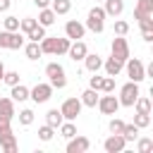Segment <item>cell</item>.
Masks as SVG:
<instances>
[{
	"instance_id": "9a60e30c",
	"label": "cell",
	"mask_w": 153,
	"mask_h": 153,
	"mask_svg": "<svg viewBox=\"0 0 153 153\" xmlns=\"http://www.w3.org/2000/svg\"><path fill=\"white\" fill-rule=\"evenodd\" d=\"M105 2V17H120L124 12V0H103Z\"/></svg>"
},
{
	"instance_id": "7c38bea8",
	"label": "cell",
	"mask_w": 153,
	"mask_h": 153,
	"mask_svg": "<svg viewBox=\"0 0 153 153\" xmlns=\"http://www.w3.org/2000/svg\"><path fill=\"white\" fill-rule=\"evenodd\" d=\"M91 148V141L86 139V136H72V139H67V153H84V151H88Z\"/></svg>"
},
{
	"instance_id": "e575fe53",
	"label": "cell",
	"mask_w": 153,
	"mask_h": 153,
	"mask_svg": "<svg viewBox=\"0 0 153 153\" xmlns=\"http://www.w3.org/2000/svg\"><path fill=\"white\" fill-rule=\"evenodd\" d=\"M53 136H55V129H53L50 124H43V127L38 129V139H41V141H50Z\"/></svg>"
},
{
	"instance_id": "ba28073f",
	"label": "cell",
	"mask_w": 153,
	"mask_h": 153,
	"mask_svg": "<svg viewBox=\"0 0 153 153\" xmlns=\"http://www.w3.org/2000/svg\"><path fill=\"white\" fill-rule=\"evenodd\" d=\"M98 110L103 112V115H115L117 110H120V100L112 96V93H105V96H98Z\"/></svg>"
},
{
	"instance_id": "b9f144b4",
	"label": "cell",
	"mask_w": 153,
	"mask_h": 153,
	"mask_svg": "<svg viewBox=\"0 0 153 153\" xmlns=\"http://www.w3.org/2000/svg\"><path fill=\"white\" fill-rule=\"evenodd\" d=\"M100 84H103V76H98V74L93 72V76L88 79V88H96V91H100Z\"/></svg>"
},
{
	"instance_id": "8992f818",
	"label": "cell",
	"mask_w": 153,
	"mask_h": 153,
	"mask_svg": "<svg viewBox=\"0 0 153 153\" xmlns=\"http://www.w3.org/2000/svg\"><path fill=\"white\" fill-rule=\"evenodd\" d=\"M53 86L50 84H36L33 88H29V98L33 100V103H48L50 98H53Z\"/></svg>"
},
{
	"instance_id": "5b68a950",
	"label": "cell",
	"mask_w": 153,
	"mask_h": 153,
	"mask_svg": "<svg viewBox=\"0 0 153 153\" xmlns=\"http://www.w3.org/2000/svg\"><path fill=\"white\" fill-rule=\"evenodd\" d=\"M136 98H139V84H136V81H129V84H124V86L120 88V98H117L120 105L131 108Z\"/></svg>"
},
{
	"instance_id": "9c48e42d",
	"label": "cell",
	"mask_w": 153,
	"mask_h": 153,
	"mask_svg": "<svg viewBox=\"0 0 153 153\" xmlns=\"http://www.w3.org/2000/svg\"><path fill=\"white\" fill-rule=\"evenodd\" d=\"M81 100L79 98H67L62 105H60V112H62V117L65 120H76V115L81 112Z\"/></svg>"
},
{
	"instance_id": "8fae6325",
	"label": "cell",
	"mask_w": 153,
	"mask_h": 153,
	"mask_svg": "<svg viewBox=\"0 0 153 153\" xmlns=\"http://www.w3.org/2000/svg\"><path fill=\"white\" fill-rule=\"evenodd\" d=\"M84 33H86V26L79 24L76 19H69V22L65 24V36H67L69 41H79V38H84Z\"/></svg>"
},
{
	"instance_id": "603a6c76",
	"label": "cell",
	"mask_w": 153,
	"mask_h": 153,
	"mask_svg": "<svg viewBox=\"0 0 153 153\" xmlns=\"http://www.w3.org/2000/svg\"><path fill=\"white\" fill-rule=\"evenodd\" d=\"M10 98H12L14 103H17V100L22 103V100H26V98H29V88H26L24 84H14V86H12V93H10Z\"/></svg>"
},
{
	"instance_id": "ac0fdd59",
	"label": "cell",
	"mask_w": 153,
	"mask_h": 153,
	"mask_svg": "<svg viewBox=\"0 0 153 153\" xmlns=\"http://www.w3.org/2000/svg\"><path fill=\"white\" fill-rule=\"evenodd\" d=\"M14 115H17V112H14V100H12V98H0V117L12 122Z\"/></svg>"
},
{
	"instance_id": "60d3db41",
	"label": "cell",
	"mask_w": 153,
	"mask_h": 153,
	"mask_svg": "<svg viewBox=\"0 0 153 153\" xmlns=\"http://www.w3.org/2000/svg\"><path fill=\"white\" fill-rule=\"evenodd\" d=\"M115 33H117V36H127V33H129V24L122 22V19L115 22Z\"/></svg>"
},
{
	"instance_id": "4dcf8cb0",
	"label": "cell",
	"mask_w": 153,
	"mask_h": 153,
	"mask_svg": "<svg viewBox=\"0 0 153 153\" xmlns=\"http://www.w3.org/2000/svg\"><path fill=\"white\" fill-rule=\"evenodd\" d=\"M0 148H2L5 153H17V139H14V136L0 139Z\"/></svg>"
},
{
	"instance_id": "e0dca14e",
	"label": "cell",
	"mask_w": 153,
	"mask_h": 153,
	"mask_svg": "<svg viewBox=\"0 0 153 153\" xmlns=\"http://www.w3.org/2000/svg\"><path fill=\"white\" fill-rule=\"evenodd\" d=\"M103 67H105V74H108V76H117V74L122 72L124 62H120L117 57H112V55H110V57H108V60L103 62Z\"/></svg>"
},
{
	"instance_id": "7bdbcfd3",
	"label": "cell",
	"mask_w": 153,
	"mask_h": 153,
	"mask_svg": "<svg viewBox=\"0 0 153 153\" xmlns=\"http://www.w3.org/2000/svg\"><path fill=\"white\" fill-rule=\"evenodd\" d=\"M33 5L38 10H43V7H50V0H33Z\"/></svg>"
},
{
	"instance_id": "3957f363",
	"label": "cell",
	"mask_w": 153,
	"mask_h": 153,
	"mask_svg": "<svg viewBox=\"0 0 153 153\" xmlns=\"http://www.w3.org/2000/svg\"><path fill=\"white\" fill-rule=\"evenodd\" d=\"M0 48H10V50H19L24 48V36L22 31H0Z\"/></svg>"
},
{
	"instance_id": "44dd1931",
	"label": "cell",
	"mask_w": 153,
	"mask_h": 153,
	"mask_svg": "<svg viewBox=\"0 0 153 153\" xmlns=\"http://www.w3.org/2000/svg\"><path fill=\"white\" fill-rule=\"evenodd\" d=\"M139 26H141V36H143V41L151 43V41H153V19H151V17L139 19Z\"/></svg>"
},
{
	"instance_id": "2e32d148",
	"label": "cell",
	"mask_w": 153,
	"mask_h": 153,
	"mask_svg": "<svg viewBox=\"0 0 153 153\" xmlns=\"http://www.w3.org/2000/svg\"><path fill=\"white\" fill-rule=\"evenodd\" d=\"M84 65H86L88 72H98V69L103 67V57H100L98 53H86V55H84Z\"/></svg>"
},
{
	"instance_id": "f6af8a7d",
	"label": "cell",
	"mask_w": 153,
	"mask_h": 153,
	"mask_svg": "<svg viewBox=\"0 0 153 153\" xmlns=\"http://www.w3.org/2000/svg\"><path fill=\"white\" fill-rule=\"evenodd\" d=\"M2 74H5V65H2V60H0V81H2Z\"/></svg>"
},
{
	"instance_id": "7402d4cb",
	"label": "cell",
	"mask_w": 153,
	"mask_h": 153,
	"mask_svg": "<svg viewBox=\"0 0 153 153\" xmlns=\"http://www.w3.org/2000/svg\"><path fill=\"white\" fill-rule=\"evenodd\" d=\"M69 38L65 36V38H57L55 36V43H53V55H67V50H69Z\"/></svg>"
},
{
	"instance_id": "4fadbf2b",
	"label": "cell",
	"mask_w": 153,
	"mask_h": 153,
	"mask_svg": "<svg viewBox=\"0 0 153 153\" xmlns=\"http://www.w3.org/2000/svg\"><path fill=\"white\" fill-rule=\"evenodd\" d=\"M86 53H88V48H86V43H84L81 38L69 43V50H67V55H69L74 62H76V60H84V55H86Z\"/></svg>"
},
{
	"instance_id": "d590c367",
	"label": "cell",
	"mask_w": 153,
	"mask_h": 153,
	"mask_svg": "<svg viewBox=\"0 0 153 153\" xmlns=\"http://www.w3.org/2000/svg\"><path fill=\"white\" fill-rule=\"evenodd\" d=\"M2 24H5V31H19V17H5Z\"/></svg>"
},
{
	"instance_id": "ee69618b",
	"label": "cell",
	"mask_w": 153,
	"mask_h": 153,
	"mask_svg": "<svg viewBox=\"0 0 153 153\" xmlns=\"http://www.w3.org/2000/svg\"><path fill=\"white\" fill-rule=\"evenodd\" d=\"M10 5H12V0H0V12H7Z\"/></svg>"
},
{
	"instance_id": "277c9868",
	"label": "cell",
	"mask_w": 153,
	"mask_h": 153,
	"mask_svg": "<svg viewBox=\"0 0 153 153\" xmlns=\"http://www.w3.org/2000/svg\"><path fill=\"white\" fill-rule=\"evenodd\" d=\"M127 76H129V81H143L146 79V65L141 62V60H136V57H127Z\"/></svg>"
},
{
	"instance_id": "f1b7e54d",
	"label": "cell",
	"mask_w": 153,
	"mask_h": 153,
	"mask_svg": "<svg viewBox=\"0 0 153 153\" xmlns=\"http://www.w3.org/2000/svg\"><path fill=\"white\" fill-rule=\"evenodd\" d=\"M139 127L136 124H124V129H122V136H124V141H136L139 139Z\"/></svg>"
},
{
	"instance_id": "f546056e",
	"label": "cell",
	"mask_w": 153,
	"mask_h": 153,
	"mask_svg": "<svg viewBox=\"0 0 153 153\" xmlns=\"http://www.w3.org/2000/svg\"><path fill=\"white\" fill-rule=\"evenodd\" d=\"M134 124H136L139 129H146V127L151 124V112H136V115H134Z\"/></svg>"
},
{
	"instance_id": "52a82bcc",
	"label": "cell",
	"mask_w": 153,
	"mask_h": 153,
	"mask_svg": "<svg viewBox=\"0 0 153 153\" xmlns=\"http://www.w3.org/2000/svg\"><path fill=\"white\" fill-rule=\"evenodd\" d=\"M110 53H112V57H117L120 62H127V57H129V43H127V38H124V36L112 38Z\"/></svg>"
},
{
	"instance_id": "484cf974",
	"label": "cell",
	"mask_w": 153,
	"mask_h": 153,
	"mask_svg": "<svg viewBox=\"0 0 153 153\" xmlns=\"http://www.w3.org/2000/svg\"><path fill=\"white\" fill-rule=\"evenodd\" d=\"M136 112H151V108H153V103H151V98H146V96H141L139 93V98L134 100V105H131Z\"/></svg>"
},
{
	"instance_id": "7a4b0ae2",
	"label": "cell",
	"mask_w": 153,
	"mask_h": 153,
	"mask_svg": "<svg viewBox=\"0 0 153 153\" xmlns=\"http://www.w3.org/2000/svg\"><path fill=\"white\" fill-rule=\"evenodd\" d=\"M86 29H91L93 33H103L105 29V10L103 7H91L88 10V17H86Z\"/></svg>"
},
{
	"instance_id": "30bf717a",
	"label": "cell",
	"mask_w": 153,
	"mask_h": 153,
	"mask_svg": "<svg viewBox=\"0 0 153 153\" xmlns=\"http://www.w3.org/2000/svg\"><path fill=\"white\" fill-rule=\"evenodd\" d=\"M103 148H105L108 153H122V151L127 148V141H124L122 134H112V136H108V139L103 141Z\"/></svg>"
},
{
	"instance_id": "cb8c5ba5",
	"label": "cell",
	"mask_w": 153,
	"mask_h": 153,
	"mask_svg": "<svg viewBox=\"0 0 153 153\" xmlns=\"http://www.w3.org/2000/svg\"><path fill=\"white\" fill-rule=\"evenodd\" d=\"M81 105H86V108H96V103H98V93H96V88H86L84 93H81Z\"/></svg>"
},
{
	"instance_id": "74e56055",
	"label": "cell",
	"mask_w": 153,
	"mask_h": 153,
	"mask_svg": "<svg viewBox=\"0 0 153 153\" xmlns=\"http://www.w3.org/2000/svg\"><path fill=\"white\" fill-rule=\"evenodd\" d=\"M108 129H110L112 134H122V129H124V122H122L120 117H112V120H110V124H108Z\"/></svg>"
},
{
	"instance_id": "bcb514c9",
	"label": "cell",
	"mask_w": 153,
	"mask_h": 153,
	"mask_svg": "<svg viewBox=\"0 0 153 153\" xmlns=\"http://www.w3.org/2000/svg\"><path fill=\"white\" fill-rule=\"evenodd\" d=\"M96 2H103V0H96Z\"/></svg>"
},
{
	"instance_id": "836d02e7",
	"label": "cell",
	"mask_w": 153,
	"mask_h": 153,
	"mask_svg": "<svg viewBox=\"0 0 153 153\" xmlns=\"http://www.w3.org/2000/svg\"><path fill=\"white\" fill-rule=\"evenodd\" d=\"M136 151L139 153H151L153 151V139H148V136L146 139H139L136 141Z\"/></svg>"
},
{
	"instance_id": "d6986e66",
	"label": "cell",
	"mask_w": 153,
	"mask_h": 153,
	"mask_svg": "<svg viewBox=\"0 0 153 153\" xmlns=\"http://www.w3.org/2000/svg\"><path fill=\"white\" fill-rule=\"evenodd\" d=\"M62 122H65V117H62L60 108H53V110H48V112H45V124H50L53 129H57Z\"/></svg>"
},
{
	"instance_id": "6da1fadb",
	"label": "cell",
	"mask_w": 153,
	"mask_h": 153,
	"mask_svg": "<svg viewBox=\"0 0 153 153\" xmlns=\"http://www.w3.org/2000/svg\"><path fill=\"white\" fill-rule=\"evenodd\" d=\"M45 76L50 79L53 88H65L67 86V76H65V67L60 62H48L45 65Z\"/></svg>"
},
{
	"instance_id": "f35d334b",
	"label": "cell",
	"mask_w": 153,
	"mask_h": 153,
	"mask_svg": "<svg viewBox=\"0 0 153 153\" xmlns=\"http://www.w3.org/2000/svg\"><path fill=\"white\" fill-rule=\"evenodd\" d=\"M2 81H5L7 86L19 84V72H5V74H2Z\"/></svg>"
},
{
	"instance_id": "83f0119b",
	"label": "cell",
	"mask_w": 153,
	"mask_h": 153,
	"mask_svg": "<svg viewBox=\"0 0 153 153\" xmlns=\"http://www.w3.org/2000/svg\"><path fill=\"white\" fill-rule=\"evenodd\" d=\"M60 136H65V139H72L74 134H76V127H74V120H67V122H62L60 127Z\"/></svg>"
},
{
	"instance_id": "4316f807",
	"label": "cell",
	"mask_w": 153,
	"mask_h": 153,
	"mask_svg": "<svg viewBox=\"0 0 153 153\" xmlns=\"http://www.w3.org/2000/svg\"><path fill=\"white\" fill-rule=\"evenodd\" d=\"M24 53H26V57H29V60H38V57L43 55V53H41V45H38L36 41L26 43V45H24Z\"/></svg>"
},
{
	"instance_id": "d6a6232c",
	"label": "cell",
	"mask_w": 153,
	"mask_h": 153,
	"mask_svg": "<svg viewBox=\"0 0 153 153\" xmlns=\"http://www.w3.org/2000/svg\"><path fill=\"white\" fill-rule=\"evenodd\" d=\"M36 24H38V22H36L33 17H24V19H19V31H22V33H29Z\"/></svg>"
},
{
	"instance_id": "ffe728a7",
	"label": "cell",
	"mask_w": 153,
	"mask_h": 153,
	"mask_svg": "<svg viewBox=\"0 0 153 153\" xmlns=\"http://www.w3.org/2000/svg\"><path fill=\"white\" fill-rule=\"evenodd\" d=\"M55 19H57V14H55L50 7H43V10L38 12V19H36V22H38L41 26H50V24H55Z\"/></svg>"
},
{
	"instance_id": "1f68e13d",
	"label": "cell",
	"mask_w": 153,
	"mask_h": 153,
	"mask_svg": "<svg viewBox=\"0 0 153 153\" xmlns=\"http://www.w3.org/2000/svg\"><path fill=\"white\" fill-rule=\"evenodd\" d=\"M43 36H45V26H41V24H36V26L26 33V38H29V41H36V43H38Z\"/></svg>"
},
{
	"instance_id": "d4e9b609",
	"label": "cell",
	"mask_w": 153,
	"mask_h": 153,
	"mask_svg": "<svg viewBox=\"0 0 153 153\" xmlns=\"http://www.w3.org/2000/svg\"><path fill=\"white\" fill-rule=\"evenodd\" d=\"M50 10L55 14H67L72 10V0H50Z\"/></svg>"
},
{
	"instance_id": "5bb4252c",
	"label": "cell",
	"mask_w": 153,
	"mask_h": 153,
	"mask_svg": "<svg viewBox=\"0 0 153 153\" xmlns=\"http://www.w3.org/2000/svg\"><path fill=\"white\" fill-rule=\"evenodd\" d=\"M134 17H136V19L153 17V0H139L136 7H134Z\"/></svg>"
},
{
	"instance_id": "ab89813d",
	"label": "cell",
	"mask_w": 153,
	"mask_h": 153,
	"mask_svg": "<svg viewBox=\"0 0 153 153\" xmlns=\"http://www.w3.org/2000/svg\"><path fill=\"white\" fill-rule=\"evenodd\" d=\"M19 122H22L24 127H29V124L33 122V110H29V108L22 110V112H19Z\"/></svg>"
},
{
	"instance_id": "8d00e7d4",
	"label": "cell",
	"mask_w": 153,
	"mask_h": 153,
	"mask_svg": "<svg viewBox=\"0 0 153 153\" xmlns=\"http://www.w3.org/2000/svg\"><path fill=\"white\" fill-rule=\"evenodd\" d=\"M100 91H103V93H112V91H115V76H103Z\"/></svg>"
}]
</instances>
